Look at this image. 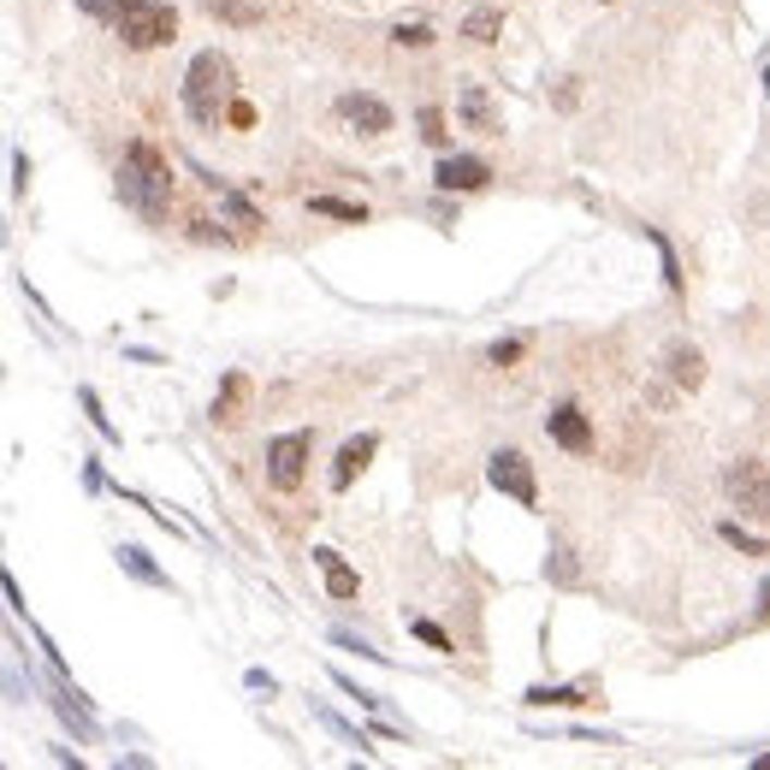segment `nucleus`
<instances>
[{
    "label": "nucleus",
    "instance_id": "1a4fd4ad",
    "mask_svg": "<svg viewBox=\"0 0 770 770\" xmlns=\"http://www.w3.org/2000/svg\"><path fill=\"white\" fill-rule=\"evenodd\" d=\"M546 433L563 444V451H575V456H587L592 451V421L580 415V403H558V410L546 415Z\"/></svg>",
    "mask_w": 770,
    "mask_h": 770
},
{
    "label": "nucleus",
    "instance_id": "9b49d317",
    "mask_svg": "<svg viewBox=\"0 0 770 770\" xmlns=\"http://www.w3.org/2000/svg\"><path fill=\"white\" fill-rule=\"evenodd\" d=\"M315 570L327 575V592H332V599H356V592H362V575L350 570V563L338 558L332 546H315Z\"/></svg>",
    "mask_w": 770,
    "mask_h": 770
},
{
    "label": "nucleus",
    "instance_id": "7ed1b4c3",
    "mask_svg": "<svg viewBox=\"0 0 770 770\" xmlns=\"http://www.w3.org/2000/svg\"><path fill=\"white\" fill-rule=\"evenodd\" d=\"M119 42L125 48H167L179 36V7L172 0H119V19H113Z\"/></svg>",
    "mask_w": 770,
    "mask_h": 770
},
{
    "label": "nucleus",
    "instance_id": "9d476101",
    "mask_svg": "<svg viewBox=\"0 0 770 770\" xmlns=\"http://www.w3.org/2000/svg\"><path fill=\"white\" fill-rule=\"evenodd\" d=\"M374 451H380V439H374V433H356V439H350L344 451H338V463H332V492H350V486H356V475L374 463Z\"/></svg>",
    "mask_w": 770,
    "mask_h": 770
},
{
    "label": "nucleus",
    "instance_id": "f03ea898",
    "mask_svg": "<svg viewBox=\"0 0 770 770\" xmlns=\"http://www.w3.org/2000/svg\"><path fill=\"white\" fill-rule=\"evenodd\" d=\"M184 113L196 119V125H208V131H220L225 125V113H232V101H237V65L225 60L220 48H201L191 65H184Z\"/></svg>",
    "mask_w": 770,
    "mask_h": 770
},
{
    "label": "nucleus",
    "instance_id": "0eeeda50",
    "mask_svg": "<svg viewBox=\"0 0 770 770\" xmlns=\"http://www.w3.org/2000/svg\"><path fill=\"white\" fill-rule=\"evenodd\" d=\"M338 119L356 125L362 137H386L391 131V107L380 96H362V89H344V96H338Z\"/></svg>",
    "mask_w": 770,
    "mask_h": 770
},
{
    "label": "nucleus",
    "instance_id": "6ab92c4d",
    "mask_svg": "<svg viewBox=\"0 0 770 770\" xmlns=\"http://www.w3.org/2000/svg\"><path fill=\"white\" fill-rule=\"evenodd\" d=\"M498 24H504V19H498L492 7H475V12H468V24H463V36H475V42H498Z\"/></svg>",
    "mask_w": 770,
    "mask_h": 770
},
{
    "label": "nucleus",
    "instance_id": "412c9836",
    "mask_svg": "<svg viewBox=\"0 0 770 770\" xmlns=\"http://www.w3.org/2000/svg\"><path fill=\"white\" fill-rule=\"evenodd\" d=\"M723 539H729V546H735V551H747V558H770V546H765L759 534H747V528H741V522H723Z\"/></svg>",
    "mask_w": 770,
    "mask_h": 770
},
{
    "label": "nucleus",
    "instance_id": "473e14b6",
    "mask_svg": "<svg viewBox=\"0 0 770 770\" xmlns=\"http://www.w3.org/2000/svg\"><path fill=\"white\" fill-rule=\"evenodd\" d=\"M753 770H770V753H765V759H753Z\"/></svg>",
    "mask_w": 770,
    "mask_h": 770
},
{
    "label": "nucleus",
    "instance_id": "6e6552de",
    "mask_svg": "<svg viewBox=\"0 0 770 770\" xmlns=\"http://www.w3.org/2000/svg\"><path fill=\"white\" fill-rule=\"evenodd\" d=\"M486 179H492V167H486L480 155H444L439 167H433V184L444 196H456V191H486Z\"/></svg>",
    "mask_w": 770,
    "mask_h": 770
},
{
    "label": "nucleus",
    "instance_id": "a878e982",
    "mask_svg": "<svg viewBox=\"0 0 770 770\" xmlns=\"http://www.w3.org/2000/svg\"><path fill=\"white\" fill-rule=\"evenodd\" d=\"M522 350H528L522 338H498V344H492V368H510V362H522Z\"/></svg>",
    "mask_w": 770,
    "mask_h": 770
},
{
    "label": "nucleus",
    "instance_id": "dca6fc26",
    "mask_svg": "<svg viewBox=\"0 0 770 770\" xmlns=\"http://www.w3.org/2000/svg\"><path fill=\"white\" fill-rule=\"evenodd\" d=\"M463 119H468L475 131H486V137H498V119H492V107H486L480 89H463Z\"/></svg>",
    "mask_w": 770,
    "mask_h": 770
},
{
    "label": "nucleus",
    "instance_id": "bb28decb",
    "mask_svg": "<svg viewBox=\"0 0 770 770\" xmlns=\"http://www.w3.org/2000/svg\"><path fill=\"white\" fill-rule=\"evenodd\" d=\"M84 410H89V421H96V433H101V439H119V433H113V421L101 415V398H96L89 386H84Z\"/></svg>",
    "mask_w": 770,
    "mask_h": 770
},
{
    "label": "nucleus",
    "instance_id": "a211bd4d",
    "mask_svg": "<svg viewBox=\"0 0 770 770\" xmlns=\"http://www.w3.org/2000/svg\"><path fill=\"white\" fill-rule=\"evenodd\" d=\"M391 42L398 48H433V24H421V19H403V24H391Z\"/></svg>",
    "mask_w": 770,
    "mask_h": 770
},
{
    "label": "nucleus",
    "instance_id": "7c9ffc66",
    "mask_svg": "<svg viewBox=\"0 0 770 770\" xmlns=\"http://www.w3.org/2000/svg\"><path fill=\"white\" fill-rule=\"evenodd\" d=\"M24 184H30V160L12 155V191H24Z\"/></svg>",
    "mask_w": 770,
    "mask_h": 770
},
{
    "label": "nucleus",
    "instance_id": "2f4dec72",
    "mask_svg": "<svg viewBox=\"0 0 770 770\" xmlns=\"http://www.w3.org/2000/svg\"><path fill=\"white\" fill-rule=\"evenodd\" d=\"M759 616H765V623H770V580H765V587H759Z\"/></svg>",
    "mask_w": 770,
    "mask_h": 770
},
{
    "label": "nucleus",
    "instance_id": "39448f33",
    "mask_svg": "<svg viewBox=\"0 0 770 770\" xmlns=\"http://www.w3.org/2000/svg\"><path fill=\"white\" fill-rule=\"evenodd\" d=\"M723 492H729V504H741L747 516H765L770 522V468L765 463L741 456V463L723 475Z\"/></svg>",
    "mask_w": 770,
    "mask_h": 770
},
{
    "label": "nucleus",
    "instance_id": "f3484780",
    "mask_svg": "<svg viewBox=\"0 0 770 770\" xmlns=\"http://www.w3.org/2000/svg\"><path fill=\"white\" fill-rule=\"evenodd\" d=\"M119 563H125V570L137 575V580H148V587H167V575H160L155 563H148V551H137V546H119Z\"/></svg>",
    "mask_w": 770,
    "mask_h": 770
},
{
    "label": "nucleus",
    "instance_id": "b1692460",
    "mask_svg": "<svg viewBox=\"0 0 770 770\" xmlns=\"http://www.w3.org/2000/svg\"><path fill=\"white\" fill-rule=\"evenodd\" d=\"M208 12H213V19H225V24H255V19H261L255 7H237V0H208Z\"/></svg>",
    "mask_w": 770,
    "mask_h": 770
},
{
    "label": "nucleus",
    "instance_id": "c85d7f7f",
    "mask_svg": "<svg viewBox=\"0 0 770 770\" xmlns=\"http://www.w3.org/2000/svg\"><path fill=\"white\" fill-rule=\"evenodd\" d=\"M225 125L249 131V125H255V107H249V101H232V113H225Z\"/></svg>",
    "mask_w": 770,
    "mask_h": 770
},
{
    "label": "nucleus",
    "instance_id": "cd10ccee",
    "mask_svg": "<svg viewBox=\"0 0 770 770\" xmlns=\"http://www.w3.org/2000/svg\"><path fill=\"white\" fill-rule=\"evenodd\" d=\"M77 12H89V19L113 24V19H119V0H77Z\"/></svg>",
    "mask_w": 770,
    "mask_h": 770
},
{
    "label": "nucleus",
    "instance_id": "423d86ee",
    "mask_svg": "<svg viewBox=\"0 0 770 770\" xmlns=\"http://www.w3.org/2000/svg\"><path fill=\"white\" fill-rule=\"evenodd\" d=\"M486 475H492V486H498V492H510V498H516L522 510H534V504H539L534 463H528L522 451H492V468H486Z\"/></svg>",
    "mask_w": 770,
    "mask_h": 770
},
{
    "label": "nucleus",
    "instance_id": "f8f14e48",
    "mask_svg": "<svg viewBox=\"0 0 770 770\" xmlns=\"http://www.w3.org/2000/svg\"><path fill=\"white\" fill-rule=\"evenodd\" d=\"M670 374H675L682 391H694L699 380H706V356H699L694 344H670Z\"/></svg>",
    "mask_w": 770,
    "mask_h": 770
},
{
    "label": "nucleus",
    "instance_id": "c756f323",
    "mask_svg": "<svg viewBox=\"0 0 770 770\" xmlns=\"http://www.w3.org/2000/svg\"><path fill=\"white\" fill-rule=\"evenodd\" d=\"M546 575H558V580H575V563H570V551H558V563H546Z\"/></svg>",
    "mask_w": 770,
    "mask_h": 770
},
{
    "label": "nucleus",
    "instance_id": "2eb2a0df",
    "mask_svg": "<svg viewBox=\"0 0 770 770\" xmlns=\"http://www.w3.org/2000/svg\"><path fill=\"white\" fill-rule=\"evenodd\" d=\"M308 208L332 213V220H350V225H368V208H362V201H344V196H315Z\"/></svg>",
    "mask_w": 770,
    "mask_h": 770
},
{
    "label": "nucleus",
    "instance_id": "72a5a7b5",
    "mask_svg": "<svg viewBox=\"0 0 770 770\" xmlns=\"http://www.w3.org/2000/svg\"><path fill=\"white\" fill-rule=\"evenodd\" d=\"M765 96H770V65H765Z\"/></svg>",
    "mask_w": 770,
    "mask_h": 770
},
{
    "label": "nucleus",
    "instance_id": "4be33fe9",
    "mask_svg": "<svg viewBox=\"0 0 770 770\" xmlns=\"http://www.w3.org/2000/svg\"><path fill=\"white\" fill-rule=\"evenodd\" d=\"M646 237H652V243H658V261H664V285H670L675 296H682V261H675V249H670V237H664V232H646Z\"/></svg>",
    "mask_w": 770,
    "mask_h": 770
},
{
    "label": "nucleus",
    "instance_id": "20e7f679",
    "mask_svg": "<svg viewBox=\"0 0 770 770\" xmlns=\"http://www.w3.org/2000/svg\"><path fill=\"white\" fill-rule=\"evenodd\" d=\"M308 451H315V433H308V427L279 433L267 444V480H273L279 492H296V486H303V468H308Z\"/></svg>",
    "mask_w": 770,
    "mask_h": 770
},
{
    "label": "nucleus",
    "instance_id": "aec40b11",
    "mask_svg": "<svg viewBox=\"0 0 770 770\" xmlns=\"http://www.w3.org/2000/svg\"><path fill=\"white\" fill-rule=\"evenodd\" d=\"M528 706H587L580 687H528Z\"/></svg>",
    "mask_w": 770,
    "mask_h": 770
},
{
    "label": "nucleus",
    "instance_id": "5701e85b",
    "mask_svg": "<svg viewBox=\"0 0 770 770\" xmlns=\"http://www.w3.org/2000/svg\"><path fill=\"white\" fill-rule=\"evenodd\" d=\"M415 125H421V143H433V148L451 143V131H444V113H439V107H421V119H415Z\"/></svg>",
    "mask_w": 770,
    "mask_h": 770
},
{
    "label": "nucleus",
    "instance_id": "f257e3e1",
    "mask_svg": "<svg viewBox=\"0 0 770 770\" xmlns=\"http://www.w3.org/2000/svg\"><path fill=\"white\" fill-rule=\"evenodd\" d=\"M113 191H119V201H125L131 213H143L148 225H160L172 213L179 179H172V167L160 160L155 143H131L125 160H119V172H113Z\"/></svg>",
    "mask_w": 770,
    "mask_h": 770
},
{
    "label": "nucleus",
    "instance_id": "393cba45",
    "mask_svg": "<svg viewBox=\"0 0 770 770\" xmlns=\"http://www.w3.org/2000/svg\"><path fill=\"white\" fill-rule=\"evenodd\" d=\"M410 634H415V640H427L433 652H456V640H451V634H444L439 623H410Z\"/></svg>",
    "mask_w": 770,
    "mask_h": 770
},
{
    "label": "nucleus",
    "instance_id": "ddd939ff",
    "mask_svg": "<svg viewBox=\"0 0 770 770\" xmlns=\"http://www.w3.org/2000/svg\"><path fill=\"white\" fill-rule=\"evenodd\" d=\"M196 179H201V184H208V191H213V196H220V208H225V213H232V220H237V225H261V213H255V208H249V201H243L237 191H225V184H220V179H213V172H201V167H196Z\"/></svg>",
    "mask_w": 770,
    "mask_h": 770
},
{
    "label": "nucleus",
    "instance_id": "4468645a",
    "mask_svg": "<svg viewBox=\"0 0 770 770\" xmlns=\"http://www.w3.org/2000/svg\"><path fill=\"white\" fill-rule=\"evenodd\" d=\"M243 391H249V380H243V374H225V391L213 398V421H220V427H232V421H237Z\"/></svg>",
    "mask_w": 770,
    "mask_h": 770
}]
</instances>
